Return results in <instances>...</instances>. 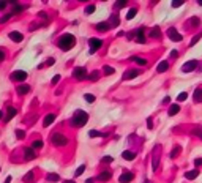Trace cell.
Returning a JSON list of instances; mask_svg holds the SVG:
<instances>
[{
  "instance_id": "16",
  "label": "cell",
  "mask_w": 202,
  "mask_h": 183,
  "mask_svg": "<svg viewBox=\"0 0 202 183\" xmlns=\"http://www.w3.org/2000/svg\"><path fill=\"white\" fill-rule=\"evenodd\" d=\"M122 156H123V160H126V161H133L134 158H136V153L130 152V150H125V152L122 153Z\"/></svg>"
},
{
  "instance_id": "49",
  "label": "cell",
  "mask_w": 202,
  "mask_h": 183,
  "mask_svg": "<svg viewBox=\"0 0 202 183\" xmlns=\"http://www.w3.org/2000/svg\"><path fill=\"white\" fill-rule=\"evenodd\" d=\"M5 57H6V52H5L3 49H0V62H3Z\"/></svg>"
},
{
  "instance_id": "23",
  "label": "cell",
  "mask_w": 202,
  "mask_h": 183,
  "mask_svg": "<svg viewBox=\"0 0 202 183\" xmlns=\"http://www.w3.org/2000/svg\"><path fill=\"white\" fill-rule=\"evenodd\" d=\"M111 175H112V174H111L109 171H104V172H101V174L98 175V180H100V181H106V180L111 178Z\"/></svg>"
},
{
  "instance_id": "21",
  "label": "cell",
  "mask_w": 202,
  "mask_h": 183,
  "mask_svg": "<svg viewBox=\"0 0 202 183\" xmlns=\"http://www.w3.org/2000/svg\"><path fill=\"white\" fill-rule=\"evenodd\" d=\"M193 98H194V103H202V88H196L194 90Z\"/></svg>"
},
{
  "instance_id": "55",
  "label": "cell",
  "mask_w": 202,
  "mask_h": 183,
  "mask_svg": "<svg viewBox=\"0 0 202 183\" xmlns=\"http://www.w3.org/2000/svg\"><path fill=\"white\" fill-rule=\"evenodd\" d=\"M147 125H149V128H150V129L153 128V123H152V119H149V120H147Z\"/></svg>"
},
{
  "instance_id": "26",
  "label": "cell",
  "mask_w": 202,
  "mask_h": 183,
  "mask_svg": "<svg viewBox=\"0 0 202 183\" xmlns=\"http://www.w3.org/2000/svg\"><path fill=\"white\" fill-rule=\"evenodd\" d=\"M29 90H30L29 85H19L18 87V93L19 95H27V93H29Z\"/></svg>"
},
{
  "instance_id": "4",
  "label": "cell",
  "mask_w": 202,
  "mask_h": 183,
  "mask_svg": "<svg viewBox=\"0 0 202 183\" xmlns=\"http://www.w3.org/2000/svg\"><path fill=\"white\" fill-rule=\"evenodd\" d=\"M73 77L76 81H82V79H87V70L84 68V67H77V68H74L73 70Z\"/></svg>"
},
{
  "instance_id": "50",
  "label": "cell",
  "mask_w": 202,
  "mask_h": 183,
  "mask_svg": "<svg viewBox=\"0 0 202 183\" xmlns=\"http://www.w3.org/2000/svg\"><path fill=\"white\" fill-rule=\"evenodd\" d=\"M101 161H103V163H111V161H112V156H104Z\"/></svg>"
},
{
  "instance_id": "38",
  "label": "cell",
  "mask_w": 202,
  "mask_h": 183,
  "mask_svg": "<svg viewBox=\"0 0 202 183\" xmlns=\"http://www.w3.org/2000/svg\"><path fill=\"white\" fill-rule=\"evenodd\" d=\"M133 62H136L139 65H147V60L145 59H141V57H133Z\"/></svg>"
},
{
  "instance_id": "58",
  "label": "cell",
  "mask_w": 202,
  "mask_h": 183,
  "mask_svg": "<svg viewBox=\"0 0 202 183\" xmlns=\"http://www.w3.org/2000/svg\"><path fill=\"white\" fill-rule=\"evenodd\" d=\"M63 183H76V181H73V180H66V181H63Z\"/></svg>"
},
{
  "instance_id": "17",
  "label": "cell",
  "mask_w": 202,
  "mask_h": 183,
  "mask_svg": "<svg viewBox=\"0 0 202 183\" xmlns=\"http://www.w3.org/2000/svg\"><path fill=\"white\" fill-rule=\"evenodd\" d=\"M109 25H111V27H118V25H120V19H118L117 14H111V18H109Z\"/></svg>"
},
{
  "instance_id": "62",
  "label": "cell",
  "mask_w": 202,
  "mask_h": 183,
  "mask_svg": "<svg viewBox=\"0 0 202 183\" xmlns=\"http://www.w3.org/2000/svg\"><path fill=\"white\" fill-rule=\"evenodd\" d=\"M144 183H150V181H147V180H145V181H144Z\"/></svg>"
},
{
  "instance_id": "46",
  "label": "cell",
  "mask_w": 202,
  "mask_h": 183,
  "mask_svg": "<svg viewBox=\"0 0 202 183\" xmlns=\"http://www.w3.org/2000/svg\"><path fill=\"white\" fill-rule=\"evenodd\" d=\"M16 136H18L19 139H24V137H25V133L22 131V129H18V131H16Z\"/></svg>"
},
{
  "instance_id": "2",
  "label": "cell",
  "mask_w": 202,
  "mask_h": 183,
  "mask_svg": "<svg viewBox=\"0 0 202 183\" xmlns=\"http://www.w3.org/2000/svg\"><path fill=\"white\" fill-rule=\"evenodd\" d=\"M87 120H89V115L85 111H76L74 115L71 117V125L76 128H80L87 123Z\"/></svg>"
},
{
  "instance_id": "56",
  "label": "cell",
  "mask_w": 202,
  "mask_h": 183,
  "mask_svg": "<svg viewBox=\"0 0 202 183\" xmlns=\"http://www.w3.org/2000/svg\"><path fill=\"white\" fill-rule=\"evenodd\" d=\"M39 18H44V19H47V14H46V13H39Z\"/></svg>"
},
{
  "instance_id": "45",
  "label": "cell",
  "mask_w": 202,
  "mask_h": 183,
  "mask_svg": "<svg viewBox=\"0 0 202 183\" xmlns=\"http://www.w3.org/2000/svg\"><path fill=\"white\" fill-rule=\"evenodd\" d=\"M11 18V13H8V14H5V16H2L0 18V24H3V22H6L8 19Z\"/></svg>"
},
{
  "instance_id": "60",
  "label": "cell",
  "mask_w": 202,
  "mask_h": 183,
  "mask_svg": "<svg viewBox=\"0 0 202 183\" xmlns=\"http://www.w3.org/2000/svg\"><path fill=\"white\" fill-rule=\"evenodd\" d=\"M10 181H11V177H8V178H6V181H5V183H10Z\"/></svg>"
},
{
  "instance_id": "53",
  "label": "cell",
  "mask_w": 202,
  "mask_h": 183,
  "mask_svg": "<svg viewBox=\"0 0 202 183\" xmlns=\"http://www.w3.org/2000/svg\"><path fill=\"white\" fill-rule=\"evenodd\" d=\"M6 5H10L8 2H0V11H2L3 8H6Z\"/></svg>"
},
{
  "instance_id": "44",
  "label": "cell",
  "mask_w": 202,
  "mask_h": 183,
  "mask_svg": "<svg viewBox=\"0 0 202 183\" xmlns=\"http://www.w3.org/2000/svg\"><path fill=\"white\" fill-rule=\"evenodd\" d=\"M186 98H188V93H186V92H183V93H180V95L177 96V100H179V101H185Z\"/></svg>"
},
{
  "instance_id": "24",
  "label": "cell",
  "mask_w": 202,
  "mask_h": 183,
  "mask_svg": "<svg viewBox=\"0 0 202 183\" xmlns=\"http://www.w3.org/2000/svg\"><path fill=\"white\" fill-rule=\"evenodd\" d=\"M180 112V106L179 104H172V106L169 108V115L172 117V115H175V114H179Z\"/></svg>"
},
{
  "instance_id": "22",
  "label": "cell",
  "mask_w": 202,
  "mask_h": 183,
  "mask_svg": "<svg viewBox=\"0 0 202 183\" xmlns=\"http://www.w3.org/2000/svg\"><path fill=\"white\" fill-rule=\"evenodd\" d=\"M197 175H199V172L196 171V169H194V171H188V172H185V178H188V180H194Z\"/></svg>"
},
{
  "instance_id": "57",
  "label": "cell",
  "mask_w": 202,
  "mask_h": 183,
  "mask_svg": "<svg viewBox=\"0 0 202 183\" xmlns=\"http://www.w3.org/2000/svg\"><path fill=\"white\" fill-rule=\"evenodd\" d=\"M169 101H171V98H169V96H166V98L163 100V103H169Z\"/></svg>"
},
{
  "instance_id": "12",
  "label": "cell",
  "mask_w": 202,
  "mask_h": 183,
  "mask_svg": "<svg viewBox=\"0 0 202 183\" xmlns=\"http://www.w3.org/2000/svg\"><path fill=\"white\" fill-rule=\"evenodd\" d=\"M141 74V71L139 70H128V71H125V74H123V79H133V77H136V76H139Z\"/></svg>"
},
{
  "instance_id": "29",
  "label": "cell",
  "mask_w": 202,
  "mask_h": 183,
  "mask_svg": "<svg viewBox=\"0 0 202 183\" xmlns=\"http://www.w3.org/2000/svg\"><path fill=\"white\" fill-rule=\"evenodd\" d=\"M180 150H182V148H180L179 145H177V147H174V150L169 153V156H171V158H177V156H179V153H180Z\"/></svg>"
},
{
  "instance_id": "28",
  "label": "cell",
  "mask_w": 202,
  "mask_h": 183,
  "mask_svg": "<svg viewBox=\"0 0 202 183\" xmlns=\"http://www.w3.org/2000/svg\"><path fill=\"white\" fill-rule=\"evenodd\" d=\"M35 180V174L33 172H27L25 175H24V181L25 183H30V181H33Z\"/></svg>"
},
{
  "instance_id": "33",
  "label": "cell",
  "mask_w": 202,
  "mask_h": 183,
  "mask_svg": "<svg viewBox=\"0 0 202 183\" xmlns=\"http://www.w3.org/2000/svg\"><path fill=\"white\" fill-rule=\"evenodd\" d=\"M136 13H138V10L136 8H131L130 11H128V14H126V19L130 21V19H133L134 16H136Z\"/></svg>"
},
{
  "instance_id": "8",
  "label": "cell",
  "mask_w": 202,
  "mask_h": 183,
  "mask_svg": "<svg viewBox=\"0 0 202 183\" xmlns=\"http://www.w3.org/2000/svg\"><path fill=\"white\" fill-rule=\"evenodd\" d=\"M10 77L13 81H25L27 79V73L25 71H14V73H11Z\"/></svg>"
},
{
  "instance_id": "54",
  "label": "cell",
  "mask_w": 202,
  "mask_h": 183,
  "mask_svg": "<svg viewBox=\"0 0 202 183\" xmlns=\"http://www.w3.org/2000/svg\"><path fill=\"white\" fill-rule=\"evenodd\" d=\"M177 55H179L177 51H171V57H172V59H177Z\"/></svg>"
},
{
  "instance_id": "5",
  "label": "cell",
  "mask_w": 202,
  "mask_h": 183,
  "mask_svg": "<svg viewBox=\"0 0 202 183\" xmlns=\"http://www.w3.org/2000/svg\"><path fill=\"white\" fill-rule=\"evenodd\" d=\"M89 44H90V54H95V52L103 46V41L100 40V38H90Z\"/></svg>"
},
{
  "instance_id": "7",
  "label": "cell",
  "mask_w": 202,
  "mask_h": 183,
  "mask_svg": "<svg viewBox=\"0 0 202 183\" xmlns=\"http://www.w3.org/2000/svg\"><path fill=\"white\" fill-rule=\"evenodd\" d=\"M197 65H199V62L197 60H190V62H186L183 67H182V71L183 73H190V71H194L196 68H197Z\"/></svg>"
},
{
  "instance_id": "35",
  "label": "cell",
  "mask_w": 202,
  "mask_h": 183,
  "mask_svg": "<svg viewBox=\"0 0 202 183\" xmlns=\"http://www.w3.org/2000/svg\"><path fill=\"white\" fill-rule=\"evenodd\" d=\"M89 79H90V81H98V79H100V73H98V71H93V73L89 76Z\"/></svg>"
},
{
  "instance_id": "52",
  "label": "cell",
  "mask_w": 202,
  "mask_h": 183,
  "mask_svg": "<svg viewBox=\"0 0 202 183\" xmlns=\"http://www.w3.org/2000/svg\"><path fill=\"white\" fill-rule=\"evenodd\" d=\"M194 166H202V158H196L194 160Z\"/></svg>"
},
{
  "instance_id": "32",
  "label": "cell",
  "mask_w": 202,
  "mask_h": 183,
  "mask_svg": "<svg viewBox=\"0 0 202 183\" xmlns=\"http://www.w3.org/2000/svg\"><path fill=\"white\" fill-rule=\"evenodd\" d=\"M89 136L90 137H103L104 134L100 133V131H95V129H92V131H89Z\"/></svg>"
},
{
  "instance_id": "61",
  "label": "cell",
  "mask_w": 202,
  "mask_h": 183,
  "mask_svg": "<svg viewBox=\"0 0 202 183\" xmlns=\"http://www.w3.org/2000/svg\"><path fill=\"white\" fill-rule=\"evenodd\" d=\"M2 117H3V112H0V119H2Z\"/></svg>"
},
{
  "instance_id": "39",
  "label": "cell",
  "mask_w": 202,
  "mask_h": 183,
  "mask_svg": "<svg viewBox=\"0 0 202 183\" xmlns=\"http://www.w3.org/2000/svg\"><path fill=\"white\" fill-rule=\"evenodd\" d=\"M84 98H85L87 103H93V101H95V95H90V93H85Z\"/></svg>"
},
{
  "instance_id": "3",
  "label": "cell",
  "mask_w": 202,
  "mask_h": 183,
  "mask_svg": "<svg viewBox=\"0 0 202 183\" xmlns=\"http://www.w3.org/2000/svg\"><path fill=\"white\" fill-rule=\"evenodd\" d=\"M51 140H52V144H54L56 147H63V145H66V144H68V137L63 136V134H60V133L52 134Z\"/></svg>"
},
{
  "instance_id": "47",
  "label": "cell",
  "mask_w": 202,
  "mask_h": 183,
  "mask_svg": "<svg viewBox=\"0 0 202 183\" xmlns=\"http://www.w3.org/2000/svg\"><path fill=\"white\" fill-rule=\"evenodd\" d=\"M59 81H60V74H56V76L52 77V85H56Z\"/></svg>"
},
{
  "instance_id": "43",
  "label": "cell",
  "mask_w": 202,
  "mask_h": 183,
  "mask_svg": "<svg viewBox=\"0 0 202 183\" xmlns=\"http://www.w3.org/2000/svg\"><path fill=\"white\" fill-rule=\"evenodd\" d=\"M183 5V0H174L172 2V6L174 8H179V6H182Z\"/></svg>"
},
{
  "instance_id": "31",
  "label": "cell",
  "mask_w": 202,
  "mask_h": 183,
  "mask_svg": "<svg viewBox=\"0 0 202 183\" xmlns=\"http://www.w3.org/2000/svg\"><path fill=\"white\" fill-rule=\"evenodd\" d=\"M84 171H85V164L79 166V167L76 169V172H74V177H79V175H82V174H84Z\"/></svg>"
},
{
  "instance_id": "34",
  "label": "cell",
  "mask_w": 202,
  "mask_h": 183,
  "mask_svg": "<svg viewBox=\"0 0 202 183\" xmlns=\"http://www.w3.org/2000/svg\"><path fill=\"white\" fill-rule=\"evenodd\" d=\"M200 38H202V32H200V33H197L196 36H193V40H191V43H190V46H194V44H196V43H197V41L200 40Z\"/></svg>"
},
{
  "instance_id": "59",
  "label": "cell",
  "mask_w": 202,
  "mask_h": 183,
  "mask_svg": "<svg viewBox=\"0 0 202 183\" xmlns=\"http://www.w3.org/2000/svg\"><path fill=\"white\" fill-rule=\"evenodd\" d=\"M87 183H93V178H89V180H87Z\"/></svg>"
},
{
  "instance_id": "9",
  "label": "cell",
  "mask_w": 202,
  "mask_h": 183,
  "mask_svg": "<svg viewBox=\"0 0 202 183\" xmlns=\"http://www.w3.org/2000/svg\"><path fill=\"white\" fill-rule=\"evenodd\" d=\"M11 6H13V10H11V14H18V13H22L24 11V6H21L16 0H10L8 2Z\"/></svg>"
},
{
  "instance_id": "18",
  "label": "cell",
  "mask_w": 202,
  "mask_h": 183,
  "mask_svg": "<svg viewBox=\"0 0 202 183\" xmlns=\"http://www.w3.org/2000/svg\"><path fill=\"white\" fill-rule=\"evenodd\" d=\"M16 114H18V111H16L14 108H8V112H6V115H5V122H10Z\"/></svg>"
},
{
  "instance_id": "25",
  "label": "cell",
  "mask_w": 202,
  "mask_h": 183,
  "mask_svg": "<svg viewBox=\"0 0 202 183\" xmlns=\"http://www.w3.org/2000/svg\"><path fill=\"white\" fill-rule=\"evenodd\" d=\"M109 27H111L109 22H100V24L97 25V30H100V32H106Z\"/></svg>"
},
{
  "instance_id": "6",
  "label": "cell",
  "mask_w": 202,
  "mask_h": 183,
  "mask_svg": "<svg viewBox=\"0 0 202 183\" xmlns=\"http://www.w3.org/2000/svg\"><path fill=\"white\" fill-rule=\"evenodd\" d=\"M167 36L171 38L172 41H175V43L182 41V35L177 32V29H175V27H169V29H167Z\"/></svg>"
},
{
  "instance_id": "51",
  "label": "cell",
  "mask_w": 202,
  "mask_h": 183,
  "mask_svg": "<svg viewBox=\"0 0 202 183\" xmlns=\"http://www.w3.org/2000/svg\"><path fill=\"white\" fill-rule=\"evenodd\" d=\"M190 24H196V25H199V19H197V18H191V19H190Z\"/></svg>"
},
{
  "instance_id": "37",
  "label": "cell",
  "mask_w": 202,
  "mask_h": 183,
  "mask_svg": "<svg viewBox=\"0 0 202 183\" xmlns=\"http://www.w3.org/2000/svg\"><path fill=\"white\" fill-rule=\"evenodd\" d=\"M126 3H128L126 0H118V2H115L114 6H115V8H123V6H126Z\"/></svg>"
},
{
  "instance_id": "10",
  "label": "cell",
  "mask_w": 202,
  "mask_h": 183,
  "mask_svg": "<svg viewBox=\"0 0 202 183\" xmlns=\"http://www.w3.org/2000/svg\"><path fill=\"white\" fill-rule=\"evenodd\" d=\"M134 40H136L138 43H141V44L145 43V36H144V29H142V27L134 32Z\"/></svg>"
},
{
  "instance_id": "13",
  "label": "cell",
  "mask_w": 202,
  "mask_h": 183,
  "mask_svg": "<svg viewBox=\"0 0 202 183\" xmlns=\"http://www.w3.org/2000/svg\"><path fill=\"white\" fill-rule=\"evenodd\" d=\"M134 178V175H133V172H123L122 175H120V183H130L131 180Z\"/></svg>"
},
{
  "instance_id": "42",
  "label": "cell",
  "mask_w": 202,
  "mask_h": 183,
  "mask_svg": "<svg viewBox=\"0 0 202 183\" xmlns=\"http://www.w3.org/2000/svg\"><path fill=\"white\" fill-rule=\"evenodd\" d=\"M104 74H114V68L112 67H107V65H106V67H104Z\"/></svg>"
},
{
  "instance_id": "40",
  "label": "cell",
  "mask_w": 202,
  "mask_h": 183,
  "mask_svg": "<svg viewBox=\"0 0 202 183\" xmlns=\"http://www.w3.org/2000/svg\"><path fill=\"white\" fill-rule=\"evenodd\" d=\"M93 11H95V5H87L85 6V14H92Z\"/></svg>"
},
{
  "instance_id": "19",
  "label": "cell",
  "mask_w": 202,
  "mask_h": 183,
  "mask_svg": "<svg viewBox=\"0 0 202 183\" xmlns=\"http://www.w3.org/2000/svg\"><path fill=\"white\" fill-rule=\"evenodd\" d=\"M167 68H169V63L167 62H159L158 67H156V71L158 73H164V71H167Z\"/></svg>"
},
{
  "instance_id": "48",
  "label": "cell",
  "mask_w": 202,
  "mask_h": 183,
  "mask_svg": "<svg viewBox=\"0 0 202 183\" xmlns=\"http://www.w3.org/2000/svg\"><path fill=\"white\" fill-rule=\"evenodd\" d=\"M43 65H44V67H52V65H54V59H47L46 63H43ZM43 65H41V67H43Z\"/></svg>"
},
{
  "instance_id": "1",
  "label": "cell",
  "mask_w": 202,
  "mask_h": 183,
  "mask_svg": "<svg viewBox=\"0 0 202 183\" xmlns=\"http://www.w3.org/2000/svg\"><path fill=\"white\" fill-rule=\"evenodd\" d=\"M59 47L62 49V51H70L74 44H76V38H74V35H70V33H65V35H62L60 38H59Z\"/></svg>"
},
{
  "instance_id": "30",
  "label": "cell",
  "mask_w": 202,
  "mask_h": 183,
  "mask_svg": "<svg viewBox=\"0 0 202 183\" xmlns=\"http://www.w3.org/2000/svg\"><path fill=\"white\" fill-rule=\"evenodd\" d=\"M60 175L59 174H47V181H59Z\"/></svg>"
},
{
  "instance_id": "15",
  "label": "cell",
  "mask_w": 202,
  "mask_h": 183,
  "mask_svg": "<svg viewBox=\"0 0 202 183\" xmlns=\"http://www.w3.org/2000/svg\"><path fill=\"white\" fill-rule=\"evenodd\" d=\"M10 38H11V40L14 41V43H21V41L24 40L22 33H19V32H11V33H10Z\"/></svg>"
},
{
  "instance_id": "20",
  "label": "cell",
  "mask_w": 202,
  "mask_h": 183,
  "mask_svg": "<svg viewBox=\"0 0 202 183\" xmlns=\"http://www.w3.org/2000/svg\"><path fill=\"white\" fill-rule=\"evenodd\" d=\"M54 120H56V115H54V114H47V115L44 117V120H43V125H44V126H49Z\"/></svg>"
},
{
  "instance_id": "41",
  "label": "cell",
  "mask_w": 202,
  "mask_h": 183,
  "mask_svg": "<svg viewBox=\"0 0 202 183\" xmlns=\"http://www.w3.org/2000/svg\"><path fill=\"white\" fill-rule=\"evenodd\" d=\"M193 134H194V136H197V137L202 140V128H196L194 131H193Z\"/></svg>"
},
{
  "instance_id": "27",
  "label": "cell",
  "mask_w": 202,
  "mask_h": 183,
  "mask_svg": "<svg viewBox=\"0 0 202 183\" xmlns=\"http://www.w3.org/2000/svg\"><path fill=\"white\" fill-rule=\"evenodd\" d=\"M159 35H161L159 27H153V29L150 30V33H149V36H150V38H159Z\"/></svg>"
},
{
  "instance_id": "11",
  "label": "cell",
  "mask_w": 202,
  "mask_h": 183,
  "mask_svg": "<svg viewBox=\"0 0 202 183\" xmlns=\"http://www.w3.org/2000/svg\"><path fill=\"white\" fill-rule=\"evenodd\" d=\"M158 147H155L153 148V161H152V169L153 171H156L158 169V163H159V153H158Z\"/></svg>"
},
{
  "instance_id": "14",
  "label": "cell",
  "mask_w": 202,
  "mask_h": 183,
  "mask_svg": "<svg viewBox=\"0 0 202 183\" xmlns=\"http://www.w3.org/2000/svg\"><path fill=\"white\" fill-rule=\"evenodd\" d=\"M25 161H30V160H35L36 158V153L33 148H25V155H24Z\"/></svg>"
},
{
  "instance_id": "36",
  "label": "cell",
  "mask_w": 202,
  "mask_h": 183,
  "mask_svg": "<svg viewBox=\"0 0 202 183\" xmlns=\"http://www.w3.org/2000/svg\"><path fill=\"white\" fill-rule=\"evenodd\" d=\"M41 147H43V140H35L33 145H32L33 150H38V148H41Z\"/></svg>"
}]
</instances>
